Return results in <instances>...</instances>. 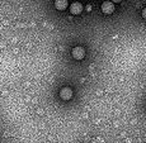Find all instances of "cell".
<instances>
[{"mask_svg":"<svg viewBox=\"0 0 146 143\" xmlns=\"http://www.w3.org/2000/svg\"><path fill=\"white\" fill-rule=\"evenodd\" d=\"M71 53H72V57H74L75 60H83V58L85 57V49L80 46L75 47Z\"/></svg>","mask_w":146,"mask_h":143,"instance_id":"obj_1","label":"cell"},{"mask_svg":"<svg viewBox=\"0 0 146 143\" xmlns=\"http://www.w3.org/2000/svg\"><path fill=\"white\" fill-rule=\"evenodd\" d=\"M102 12L104 14H112L114 12V4L112 1H103L102 4Z\"/></svg>","mask_w":146,"mask_h":143,"instance_id":"obj_2","label":"cell"},{"mask_svg":"<svg viewBox=\"0 0 146 143\" xmlns=\"http://www.w3.org/2000/svg\"><path fill=\"white\" fill-rule=\"evenodd\" d=\"M81 12H83V5H81L80 3L75 1L70 5V13L71 14H74V15H79Z\"/></svg>","mask_w":146,"mask_h":143,"instance_id":"obj_3","label":"cell"},{"mask_svg":"<svg viewBox=\"0 0 146 143\" xmlns=\"http://www.w3.org/2000/svg\"><path fill=\"white\" fill-rule=\"evenodd\" d=\"M60 98L62 100H70L72 98V90L70 88H64L60 91Z\"/></svg>","mask_w":146,"mask_h":143,"instance_id":"obj_4","label":"cell"},{"mask_svg":"<svg viewBox=\"0 0 146 143\" xmlns=\"http://www.w3.org/2000/svg\"><path fill=\"white\" fill-rule=\"evenodd\" d=\"M69 5L67 0H55V8L57 10H65Z\"/></svg>","mask_w":146,"mask_h":143,"instance_id":"obj_5","label":"cell"},{"mask_svg":"<svg viewBox=\"0 0 146 143\" xmlns=\"http://www.w3.org/2000/svg\"><path fill=\"white\" fill-rule=\"evenodd\" d=\"M142 18H144V19H146V8H145V9L144 10H142Z\"/></svg>","mask_w":146,"mask_h":143,"instance_id":"obj_6","label":"cell"},{"mask_svg":"<svg viewBox=\"0 0 146 143\" xmlns=\"http://www.w3.org/2000/svg\"><path fill=\"white\" fill-rule=\"evenodd\" d=\"M85 9H86V12H90V10H92V5H86Z\"/></svg>","mask_w":146,"mask_h":143,"instance_id":"obj_7","label":"cell"},{"mask_svg":"<svg viewBox=\"0 0 146 143\" xmlns=\"http://www.w3.org/2000/svg\"><path fill=\"white\" fill-rule=\"evenodd\" d=\"M109 1H112L114 4V3H119V1H122V0H109Z\"/></svg>","mask_w":146,"mask_h":143,"instance_id":"obj_8","label":"cell"}]
</instances>
